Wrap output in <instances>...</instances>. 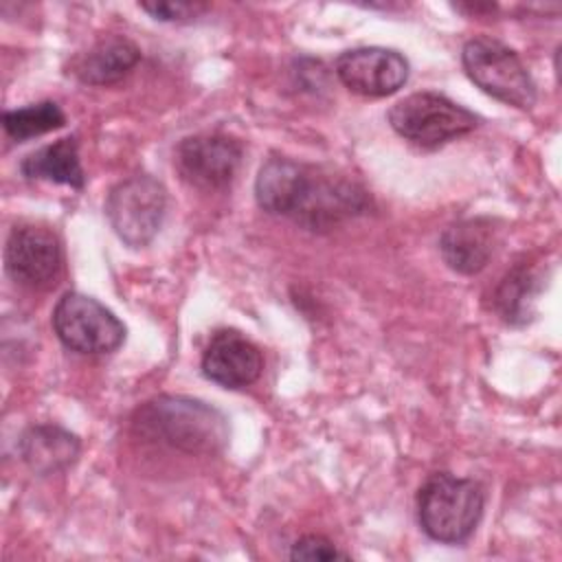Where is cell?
Segmentation results:
<instances>
[{
	"label": "cell",
	"instance_id": "cell-1",
	"mask_svg": "<svg viewBox=\"0 0 562 562\" xmlns=\"http://www.w3.org/2000/svg\"><path fill=\"white\" fill-rule=\"evenodd\" d=\"M255 198L266 213L290 217L310 231H329L371 204L358 182L288 156H270L261 165Z\"/></svg>",
	"mask_w": 562,
	"mask_h": 562
},
{
	"label": "cell",
	"instance_id": "cell-2",
	"mask_svg": "<svg viewBox=\"0 0 562 562\" xmlns=\"http://www.w3.org/2000/svg\"><path fill=\"white\" fill-rule=\"evenodd\" d=\"M132 430L184 454H217L231 437L228 419L220 408L187 395L147 400L132 415Z\"/></svg>",
	"mask_w": 562,
	"mask_h": 562
},
{
	"label": "cell",
	"instance_id": "cell-3",
	"mask_svg": "<svg viewBox=\"0 0 562 562\" xmlns=\"http://www.w3.org/2000/svg\"><path fill=\"white\" fill-rule=\"evenodd\" d=\"M483 490L472 479L437 472L417 494V520L424 533L443 544L465 542L483 516Z\"/></svg>",
	"mask_w": 562,
	"mask_h": 562
},
{
	"label": "cell",
	"instance_id": "cell-4",
	"mask_svg": "<svg viewBox=\"0 0 562 562\" xmlns=\"http://www.w3.org/2000/svg\"><path fill=\"white\" fill-rule=\"evenodd\" d=\"M461 64L470 81L485 94L520 110L536 103V83L518 53L507 44L487 35L472 37L463 44Z\"/></svg>",
	"mask_w": 562,
	"mask_h": 562
},
{
	"label": "cell",
	"instance_id": "cell-5",
	"mask_svg": "<svg viewBox=\"0 0 562 562\" xmlns=\"http://www.w3.org/2000/svg\"><path fill=\"white\" fill-rule=\"evenodd\" d=\"M391 127L406 140L435 149L479 125V116L439 92H413L389 110Z\"/></svg>",
	"mask_w": 562,
	"mask_h": 562
},
{
	"label": "cell",
	"instance_id": "cell-6",
	"mask_svg": "<svg viewBox=\"0 0 562 562\" xmlns=\"http://www.w3.org/2000/svg\"><path fill=\"white\" fill-rule=\"evenodd\" d=\"M167 189L149 173H138L114 184L105 200V217L112 231L132 248L147 246L162 226Z\"/></svg>",
	"mask_w": 562,
	"mask_h": 562
},
{
	"label": "cell",
	"instance_id": "cell-7",
	"mask_svg": "<svg viewBox=\"0 0 562 562\" xmlns=\"http://www.w3.org/2000/svg\"><path fill=\"white\" fill-rule=\"evenodd\" d=\"M53 329L64 347L79 353H112L125 340V325L97 299L66 292L53 310Z\"/></svg>",
	"mask_w": 562,
	"mask_h": 562
},
{
	"label": "cell",
	"instance_id": "cell-8",
	"mask_svg": "<svg viewBox=\"0 0 562 562\" xmlns=\"http://www.w3.org/2000/svg\"><path fill=\"white\" fill-rule=\"evenodd\" d=\"M244 158V145L220 132L187 136L176 147V169L184 182L204 191L226 189Z\"/></svg>",
	"mask_w": 562,
	"mask_h": 562
},
{
	"label": "cell",
	"instance_id": "cell-9",
	"mask_svg": "<svg viewBox=\"0 0 562 562\" xmlns=\"http://www.w3.org/2000/svg\"><path fill=\"white\" fill-rule=\"evenodd\" d=\"M7 274L26 288H46L61 272L59 237L40 224H15L4 246Z\"/></svg>",
	"mask_w": 562,
	"mask_h": 562
},
{
	"label": "cell",
	"instance_id": "cell-10",
	"mask_svg": "<svg viewBox=\"0 0 562 562\" xmlns=\"http://www.w3.org/2000/svg\"><path fill=\"white\" fill-rule=\"evenodd\" d=\"M408 61L402 53L382 46H360L338 55L336 75L356 94L389 97L408 79Z\"/></svg>",
	"mask_w": 562,
	"mask_h": 562
},
{
	"label": "cell",
	"instance_id": "cell-11",
	"mask_svg": "<svg viewBox=\"0 0 562 562\" xmlns=\"http://www.w3.org/2000/svg\"><path fill=\"white\" fill-rule=\"evenodd\" d=\"M261 371L259 347L237 329H217L202 353L204 378L224 389H244L257 382Z\"/></svg>",
	"mask_w": 562,
	"mask_h": 562
},
{
	"label": "cell",
	"instance_id": "cell-12",
	"mask_svg": "<svg viewBox=\"0 0 562 562\" xmlns=\"http://www.w3.org/2000/svg\"><path fill=\"white\" fill-rule=\"evenodd\" d=\"M496 228L487 217L459 220L443 228L439 250L450 270L459 274L481 272L494 255Z\"/></svg>",
	"mask_w": 562,
	"mask_h": 562
},
{
	"label": "cell",
	"instance_id": "cell-13",
	"mask_svg": "<svg viewBox=\"0 0 562 562\" xmlns=\"http://www.w3.org/2000/svg\"><path fill=\"white\" fill-rule=\"evenodd\" d=\"M140 61V48L123 37L108 35L70 61V75L83 86H110L121 81Z\"/></svg>",
	"mask_w": 562,
	"mask_h": 562
},
{
	"label": "cell",
	"instance_id": "cell-14",
	"mask_svg": "<svg viewBox=\"0 0 562 562\" xmlns=\"http://www.w3.org/2000/svg\"><path fill=\"white\" fill-rule=\"evenodd\" d=\"M22 461L35 474H55L66 470L79 457V437L57 424H37L22 432L18 443Z\"/></svg>",
	"mask_w": 562,
	"mask_h": 562
},
{
	"label": "cell",
	"instance_id": "cell-15",
	"mask_svg": "<svg viewBox=\"0 0 562 562\" xmlns=\"http://www.w3.org/2000/svg\"><path fill=\"white\" fill-rule=\"evenodd\" d=\"M20 171L31 180H48L72 189H83L86 173L79 160V143L75 136H64L48 143L20 162Z\"/></svg>",
	"mask_w": 562,
	"mask_h": 562
},
{
	"label": "cell",
	"instance_id": "cell-16",
	"mask_svg": "<svg viewBox=\"0 0 562 562\" xmlns=\"http://www.w3.org/2000/svg\"><path fill=\"white\" fill-rule=\"evenodd\" d=\"M542 290V274L531 263L514 266L494 292V307L509 325H525L533 316V305Z\"/></svg>",
	"mask_w": 562,
	"mask_h": 562
},
{
	"label": "cell",
	"instance_id": "cell-17",
	"mask_svg": "<svg viewBox=\"0 0 562 562\" xmlns=\"http://www.w3.org/2000/svg\"><path fill=\"white\" fill-rule=\"evenodd\" d=\"M66 125V114L55 101H40L2 114V127L13 140H29Z\"/></svg>",
	"mask_w": 562,
	"mask_h": 562
},
{
	"label": "cell",
	"instance_id": "cell-18",
	"mask_svg": "<svg viewBox=\"0 0 562 562\" xmlns=\"http://www.w3.org/2000/svg\"><path fill=\"white\" fill-rule=\"evenodd\" d=\"M292 560H334V558H349L345 551H340L331 540H327L325 536H316V533H307L303 538H299L292 544L290 551Z\"/></svg>",
	"mask_w": 562,
	"mask_h": 562
},
{
	"label": "cell",
	"instance_id": "cell-19",
	"mask_svg": "<svg viewBox=\"0 0 562 562\" xmlns=\"http://www.w3.org/2000/svg\"><path fill=\"white\" fill-rule=\"evenodd\" d=\"M143 11L160 22H182L206 11L204 2H143Z\"/></svg>",
	"mask_w": 562,
	"mask_h": 562
}]
</instances>
